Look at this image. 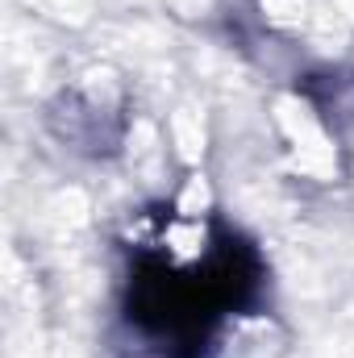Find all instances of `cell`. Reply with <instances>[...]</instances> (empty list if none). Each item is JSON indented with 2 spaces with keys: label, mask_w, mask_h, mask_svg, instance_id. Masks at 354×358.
Segmentation results:
<instances>
[{
  "label": "cell",
  "mask_w": 354,
  "mask_h": 358,
  "mask_svg": "<svg viewBox=\"0 0 354 358\" xmlns=\"http://www.w3.org/2000/svg\"><path fill=\"white\" fill-rule=\"evenodd\" d=\"M263 287L259 255L229 229L196 259L142 250L129 271L125 334L138 358H204L217 325Z\"/></svg>",
  "instance_id": "6da1fadb"
}]
</instances>
